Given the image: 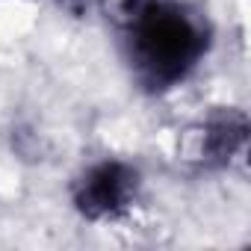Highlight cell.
I'll return each instance as SVG.
<instances>
[{
    "mask_svg": "<svg viewBox=\"0 0 251 251\" xmlns=\"http://www.w3.org/2000/svg\"><path fill=\"white\" fill-rule=\"evenodd\" d=\"M130 59L151 86L180 83L204 56V24L175 0H121Z\"/></svg>",
    "mask_w": 251,
    "mask_h": 251,
    "instance_id": "1",
    "label": "cell"
},
{
    "mask_svg": "<svg viewBox=\"0 0 251 251\" xmlns=\"http://www.w3.org/2000/svg\"><path fill=\"white\" fill-rule=\"evenodd\" d=\"M139 198V175L127 163L103 160L86 169L77 180V210L92 222H109L127 213L130 204Z\"/></svg>",
    "mask_w": 251,
    "mask_h": 251,
    "instance_id": "2",
    "label": "cell"
}]
</instances>
